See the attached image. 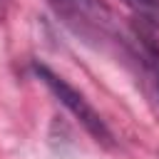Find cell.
I'll list each match as a JSON object with an SVG mask.
<instances>
[{
	"instance_id": "obj_2",
	"label": "cell",
	"mask_w": 159,
	"mask_h": 159,
	"mask_svg": "<svg viewBox=\"0 0 159 159\" xmlns=\"http://www.w3.org/2000/svg\"><path fill=\"white\" fill-rule=\"evenodd\" d=\"M154 30H157L154 25L139 20V25L134 30V42H137V55H139L142 70L147 75L149 89H152L154 99L159 102V42L154 37Z\"/></svg>"
},
{
	"instance_id": "obj_1",
	"label": "cell",
	"mask_w": 159,
	"mask_h": 159,
	"mask_svg": "<svg viewBox=\"0 0 159 159\" xmlns=\"http://www.w3.org/2000/svg\"><path fill=\"white\" fill-rule=\"evenodd\" d=\"M35 75H37V80L52 92V97L82 124V129L97 142V144H102V147H114V137H112V132H109V127H107V122L102 119V114L89 104V99L80 92V89H75L65 77H60L57 72H52L47 65H40V62H35Z\"/></svg>"
},
{
	"instance_id": "obj_3",
	"label": "cell",
	"mask_w": 159,
	"mask_h": 159,
	"mask_svg": "<svg viewBox=\"0 0 159 159\" xmlns=\"http://www.w3.org/2000/svg\"><path fill=\"white\" fill-rule=\"evenodd\" d=\"M122 2L137 12V20L159 27V0H122Z\"/></svg>"
},
{
	"instance_id": "obj_4",
	"label": "cell",
	"mask_w": 159,
	"mask_h": 159,
	"mask_svg": "<svg viewBox=\"0 0 159 159\" xmlns=\"http://www.w3.org/2000/svg\"><path fill=\"white\" fill-rule=\"evenodd\" d=\"M2 2H5V0H0V5H2Z\"/></svg>"
}]
</instances>
